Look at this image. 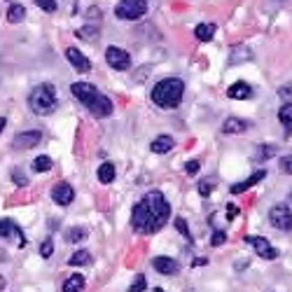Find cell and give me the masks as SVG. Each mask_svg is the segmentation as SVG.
<instances>
[{
  "mask_svg": "<svg viewBox=\"0 0 292 292\" xmlns=\"http://www.w3.org/2000/svg\"><path fill=\"white\" fill-rule=\"evenodd\" d=\"M89 259H91V255H89V250H78V253H72L70 255V262L72 266H84V264H89Z\"/></svg>",
  "mask_w": 292,
  "mask_h": 292,
  "instance_id": "cell-24",
  "label": "cell"
},
{
  "mask_svg": "<svg viewBox=\"0 0 292 292\" xmlns=\"http://www.w3.org/2000/svg\"><path fill=\"white\" fill-rule=\"evenodd\" d=\"M176 148V140H173L171 136H157L152 143H150V150L155 152V155H166V152H171V150Z\"/></svg>",
  "mask_w": 292,
  "mask_h": 292,
  "instance_id": "cell-14",
  "label": "cell"
},
{
  "mask_svg": "<svg viewBox=\"0 0 292 292\" xmlns=\"http://www.w3.org/2000/svg\"><path fill=\"white\" fill-rule=\"evenodd\" d=\"M185 96V82L178 78H166L152 87V101L159 108H178Z\"/></svg>",
  "mask_w": 292,
  "mask_h": 292,
  "instance_id": "cell-3",
  "label": "cell"
},
{
  "mask_svg": "<svg viewBox=\"0 0 292 292\" xmlns=\"http://www.w3.org/2000/svg\"><path fill=\"white\" fill-rule=\"evenodd\" d=\"M266 178V171L264 168H259V171H255L253 176L248 178V180H243V182H236V185H234L232 187V194H241V192H248L250 187H253V185H257V182H262Z\"/></svg>",
  "mask_w": 292,
  "mask_h": 292,
  "instance_id": "cell-15",
  "label": "cell"
},
{
  "mask_svg": "<svg viewBox=\"0 0 292 292\" xmlns=\"http://www.w3.org/2000/svg\"><path fill=\"white\" fill-rule=\"evenodd\" d=\"M35 5H38L40 10H44V12H56L59 3H56V0H35Z\"/></svg>",
  "mask_w": 292,
  "mask_h": 292,
  "instance_id": "cell-31",
  "label": "cell"
},
{
  "mask_svg": "<svg viewBox=\"0 0 292 292\" xmlns=\"http://www.w3.org/2000/svg\"><path fill=\"white\" fill-rule=\"evenodd\" d=\"M5 124H7V119H5V117H0V131L5 129Z\"/></svg>",
  "mask_w": 292,
  "mask_h": 292,
  "instance_id": "cell-41",
  "label": "cell"
},
{
  "mask_svg": "<svg viewBox=\"0 0 292 292\" xmlns=\"http://www.w3.org/2000/svg\"><path fill=\"white\" fill-rule=\"evenodd\" d=\"M227 96L234 101H243V99H250L253 96V87L248 82H234L232 87L227 89Z\"/></svg>",
  "mask_w": 292,
  "mask_h": 292,
  "instance_id": "cell-16",
  "label": "cell"
},
{
  "mask_svg": "<svg viewBox=\"0 0 292 292\" xmlns=\"http://www.w3.org/2000/svg\"><path fill=\"white\" fill-rule=\"evenodd\" d=\"M28 105H31V110L35 115H52L56 108V89L52 87L50 82H42L31 91L28 96Z\"/></svg>",
  "mask_w": 292,
  "mask_h": 292,
  "instance_id": "cell-4",
  "label": "cell"
},
{
  "mask_svg": "<svg viewBox=\"0 0 292 292\" xmlns=\"http://www.w3.org/2000/svg\"><path fill=\"white\" fill-rule=\"evenodd\" d=\"M66 59L70 61V66L78 72H89L91 70V61H89L80 50H75V47H68L66 50Z\"/></svg>",
  "mask_w": 292,
  "mask_h": 292,
  "instance_id": "cell-11",
  "label": "cell"
},
{
  "mask_svg": "<svg viewBox=\"0 0 292 292\" xmlns=\"http://www.w3.org/2000/svg\"><path fill=\"white\" fill-rule=\"evenodd\" d=\"M194 35H197V40H201V42H210L215 35V23H199V26L194 28Z\"/></svg>",
  "mask_w": 292,
  "mask_h": 292,
  "instance_id": "cell-19",
  "label": "cell"
},
{
  "mask_svg": "<svg viewBox=\"0 0 292 292\" xmlns=\"http://www.w3.org/2000/svg\"><path fill=\"white\" fill-rule=\"evenodd\" d=\"M66 241L68 243L87 241V229H82V227H70V229H66Z\"/></svg>",
  "mask_w": 292,
  "mask_h": 292,
  "instance_id": "cell-22",
  "label": "cell"
},
{
  "mask_svg": "<svg viewBox=\"0 0 292 292\" xmlns=\"http://www.w3.org/2000/svg\"><path fill=\"white\" fill-rule=\"evenodd\" d=\"M84 290V276L80 274H72L66 278V283H63V292H82Z\"/></svg>",
  "mask_w": 292,
  "mask_h": 292,
  "instance_id": "cell-18",
  "label": "cell"
},
{
  "mask_svg": "<svg viewBox=\"0 0 292 292\" xmlns=\"http://www.w3.org/2000/svg\"><path fill=\"white\" fill-rule=\"evenodd\" d=\"M246 243H248L250 248H253L262 259H276L278 257V250H276L269 243V238H264V236H246Z\"/></svg>",
  "mask_w": 292,
  "mask_h": 292,
  "instance_id": "cell-8",
  "label": "cell"
},
{
  "mask_svg": "<svg viewBox=\"0 0 292 292\" xmlns=\"http://www.w3.org/2000/svg\"><path fill=\"white\" fill-rule=\"evenodd\" d=\"M278 119L283 121V127H285V133L290 136V133H292V103H285V105L281 108V110H278Z\"/></svg>",
  "mask_w": 292,
  "mask_h": 292,
  "instance_id": "cell-21",
  "label": "cell"
},
{
  "mask_svg": "<svg viewBox=\"0 0 292 292\" xmlns=\"http://www.w3.org/2000/svg\"><path fill=\"white\" fill-rule=\"evenodd\" d=\"M152 266L164 276H176L178 271H180V264H178L173 257H166V255H159V257L152 259Z\"/></svg>",
  "mask_w": 292,
  "mask_h": 292,
  "instance_id": "cell-13",
  "label": "cell"
},
{
  "mask_svg": "<svg viewBox=\"0 0 292 292\" xmlns=\"http://www.w3.org/2000/svg\"><path fill=\"white\" fill-rule=\"evenodd\" d=\"M52 253H54V241H52V238H47V241L40 246V255L47 259V257H52Z\"/></svg>",
  "mask_w": 292,
  "mask_h": 292,
  "instance_id": "cell-32",
  "label": "cell"
},
{
  "mask_svg": "<svg viewBox=\"0 0 292 292\" xmlns=\"http://www.w3.org/2000/svg\"><path fill=\"white\" fill-rule=\"evenodd\" d=\"M171 217V206L166 197L157 189L148 192L131 210V225L138 234H155L168 222Z\"/></svg>",
  "mask_w": 292,
  "mask_h": 292,
  "instance_id": "cell-1",
  "label": "cell"
},
{
  "mask_svg": "<svg viewBox=\"0 0 292 292\" xmlns=\"http://www.w3.org/2000/svg\"><path fill=\"white\" fill-rule=\"evenodd\" d=\"M213 192V185H210V182H199V194H201V197H208V194Z\"/></svg>",
  "mask_w": 292,
  "mask_h": 292,
  "instance_id": "cell-35",
  "label": "cell"
},
{
  "mask_svg": "<svg viewBox=\"0 0 292 292\" xmlns=\"http://www.w3.org/2000/svg\"><path fill=\"white\" fill-rule=\"evenodd\" d=\"M50 168H52V159H50V157L42 155V157H38V159L33 161V171L35 173H47Z\"/></svg>",
  "mask_w": 292,
  "mask_h": 292,
  "instance_id": "cell-25",
  "label": "cell"
},
{
  "mask_svg": "<svg viewBox=\"0 0 292 292\" xmlns=\"http://www.w3.org/2000/svg\"><path fill=\"white\" fill-rule=\"evenodd\" d=\"M75 35L82 38V40H96V38H99V28H96V26H84V28H80Z\"/></svg>",
  "mask_w": 292,
  "mask_h": 292,
  "instance_id": "cell-26",
  "label": "cell"
},
{
  "mask_svg": "<svg viewBox=\"0 0 292 292\" xmlns=\"http://www.w3.org/2000/svg\"><path fill=\"white\" fill-rule=\"evenodd\" d=\"M23 17H26L23 5H10V10H7V21H10V23H19V21H23Z\"/></svg>",
  "mask_w": 292,
  "mask_h": 292,
  "instance_id": "cell-23",
  "label": "cell"
},
{
  "mask_svg": "<svg viewBox=\"0 0 292 292\" xmlns=\"http://www.w3.org/2000/svg\"><path fill=\"white\" fill-rule=\"evenodd\" d=\"M105 61L115 70H129L131 68V54L127 50H121V47H108L105 50Z\"/></svg>",
  "mask_w": 292,
  "mask_h": 292,
  "instance_id": "cell-7",
  "label": "cell"
},
{
  "mask_svg": "<svg viewBox=\"0 0 292 292\" xmlns=\"http://www.w3.org/2000/svg\"><path fill=\"white\" fill-rule=\"evenodd\" d=\"M236 213H238L236 206H232V204L227 206V217H229V220H234V217H236Z\"/></svg>",
  "mask_w": 292,
  "mask_h": 292,
  "instance_id": "cell-37",
  "label": "cell"
},
{
  "mask_svg": "<svg viewBox=\"0 0 292 292\" xmlns=\"http://www.w3.org/2000/svg\"><path fill=\"white\" fill-rule=\"evenodd\" d=\"M274 155H276L274 145H262V148H259V152H257V159L264 161V159H269V157H274Z\"/></svg>",
  "mask_w": 292,
  "mask_h": 292,
  "instance_id": "cell-30",
  "label": "cell"
},
{
  "mask_svg": "<svg viewBox=\"0 0 292 292\" xmlns=\"http://www.w3.org/2000/svg\"><path fill=\"white\" fill-rule=\"evenodd\" d=\"M173 225H176V229H178V232H180L185 238H187V241H192V234H189V227H187V222L182 220V217H176V220H173Z\"/></svg>",
  "mask_w": 292,
  "mask_h": 292,
  "instance_id": "cell-29",
  "label": "cell"
},
{
  "mask_svg": "<svg viewBox=\"0 0 292 292\" xmlns=\"http://www.w3.org/2000/svg\"><path fill=\"white\" fill-rule=\"evenodd\" d=\"M148 12V0H119L115 7V17L121 21H136L145 17Z\"/></svg>",
  "mask_w": 292,
  "mask_h": 292,
  "instance_id": "cell-5",
  "label": "cell"
},
{
  "mask_svg": "<svg viewBox=\"0 0 292 292\" xmlns=\"http://www.w3.org/2000/svg\"><path fill=\"white\" fill-rule=\"evenodd\" d=\"M278 94L285 96V99H292V87H281L278 89Z\"/></svg>",
  "mask_w": 292,
  "mask_h": 292,
  "instance_id": "cell-38",
  "label": "cell"
},
{
  "mask_svg": "<svg viewBox=\"0 0 292 292\" xmlns=\"http://www.w3.org/2000/svg\"><path fill=\"white\" fill-rule=\"evenodd\" d=\"M208 259H204V257H197V262H194V266H201V264H206Z\"/></svg>",
  "mask_w": 292,
  "mask_h": 292,
  "instance_id": "cell-39",
  "label": "cell"
},
{
  "mask_svg": "<svg viewBox=\"0 0 292 292\" xmlns=\"http://www.w3.org/2000/svg\"><path fill=\"white\" fill-rule=\"evenodd\" d=\"M210 243H213L215 248H220L222 243H227V234H225V232H215L213 238H210Z\"/></svg>",
  "mask_w": 292,
  "mask_h": 292,
  "instance_id": "cell-33",
  "label": "cell"
},
{
  "mask_svg": "<svg viewBox=\"0 0 292 292\" xmlns=\"http://www.w3.org/2000/svg\"><path fill=\"white\" fill-rule=\"evenodd\" d=\"M269 222L278 232H290L292 229V210L285 204H278L269 210Z\"/></svg>",
  "mask_w": 292,
  "mask_h": 292,
  "instance_id": "cell-6",
  "label": "cell"
},
{
  "mask_svg": "<svg viewBox=\"0 0 292 292\" xmlns=\"http://www.w3.org/2000/svg\"><path fill=\"white\" fill-rule=\"evenodd\" d=\"M5 285H7V281H5V278H3V276H0V292L5 290Z\"/></svg>",
  "mask_w": 292,
  "mask_h": 292,
  "instance_id": "cell-40",
  "label": "cell"
},
{
  "mask_svg": "<svg viewBox=\"0 0 292 292\" xmlns=\"http://www.w3.org/2000/svg\"><path fill=\"white\" fill-rule=\"evenodd\" d=\"M115 176H117V171L110 161H105V164L99 166V180L103 182V185H110V182L115 180Z\"/></svg>",
  "mask_w": 292,
  "mask_h": 292,
  "instance_id": "cell-20",
  "label": "cell"
},
{
  "mask_svg": "<svg viewBox=\"0 0 292 292\" xmlns=\"http://www.w3.org/2000/svg\"><path fill=\"white\" fill-rule=\"evenodd\" d=\"M248 121L246 119H238V117H227L225 124H222V131L225 133H243V131H248Z\"/></svg>",
  "mask_w": 292,
  "mask_h": 292,
  "instance_id": "cell-17",
  "label": "cell"
},
{
  "mask_svg": "<svg viewBox=\"0 0 292 292\" xmlns=\"http://www.w3.org/2000/svg\"><path fill=\"white\" fill-rule=\"evenodd\" d=\"M155 292H164V290H161V287H155Z\"/></svg>",
  "mask_w": 292,
  "mask_h": 292,
  "instance_id": "cell-42",
  "label": "cell"
},
{
  "mask_svg": "<svg viewBox=\"0 0 292 292\" xmlns=\"http://www.w3.org/2000/svg\"><path fill=\"white\" fill-rule=\"evenodd\" d=\"M281 171L287 173V176H292V157H283L281 159Z\"/></svg>",
  "mask_w": 292,
  "mask_h": 292,
  "instance_id": "cell-34",
  "label": "cell"
},
{
  "mask_svg": "<svg viewBox=\"0 0 292 292\" xmlns=\"http://www.w3.org/2000/svg\"><path fill=\"white\" fill-rule=\"evenodd\" d=\"M0 238H10V241L17 243L19 248L26 246V236H23V232L19 229L17 222H12V220H0Z\"/></svg>",
  "mask_w": 292,
  "mask_h": 292,
  "instance_id": "cell-9",
  "label": "cell"
},
{
  "mask_svg": "<svg viewBox=\"0 0 292 292\" xmlns=\"http://www.w3.org/2000/svg\"><path fill=\"white\" fill-rule=\"evenodd\" d=\"M145 287H148V281H145V276H136V278H133V283L129 285L127 292H145Z\"/></svg>",
  "mask_w": 292,
  "mask_h": 292,
  "instance_id": "cell-27",
  "label": "cell"
},
{
  "mask_svg": "<svg viewBox=\"0 0 292 292\" xmlns=\"http://www.w3.org/2000/svg\"><path fill=\"white\" fill-rule=\"evenodd\" d=\"M52 199H54L59 206H68L72 204V199H75V189L68 185V182H59L52 187Z\"/></svg>",
  "mask_w": 292,
  "mask_h": 292,
  "instance_id": "cell-12",
  "label": "cell"
},
{
  "mask_svg": "<svg viewBox=\"0 0 292 292\" xmlns=\"http://www.w3.org/2000/svg\"><path fill=\"white\" fill-rule=\"evenodd\" d=\"M185 171L189 173V176H194V173H199V161H187V164H185Z\"/></svg>",
  "mask_w": 292,
  "mask_h": 292,
  "instance_id": "cell-36",
  "label": "cell"
},
{
  "mask_svg": "<svg viewBox=\"0 0 292 292\" xmlns=\"http://www.w3.org/2000/svg\"><path fill=\"white\" fill-rule=\"evenodd\" d=\"M42 140V133L40 131H21L14 136L12 140V148L17 150H31V148H38V143Z\"/></svg>",
  "mask_w": 292,
  "mask_h": 292,
  "instance_id": "cell-10",
  "label": "cell"
},
{
  "mask_svg": "<svg viewBox=\"0 0 292 292\" xmlns=\"http://www.w3.org/2000/svg\"><path fill=\"white\" fill-rule=\"evenodd\" d=\"M70 91H72V96H75V99H78L94 117H110L112 110H115L112 101L108 99L105 94H101L94 84L75 82V84H70Z\"/></svg>",
  "mask_w": 292,
  "mask_h": 292,
  "instance_id": "cell-2",
  "label": "cell"
},
{
  "mask_svg": "<svg viewBox=\"0 0 292 292\" xmlns=\"http://www.w3.org/2000/svg\"><path fill=\"white\" fill-rule=\"evenodd\" d=\"M12 182H14V185H19V187H26V185H28L26 173H23L21 168H14V171H12Z\"/></svg>",
  "mask_w": 292,
  "mask_h": 292,
  "instance_id": "cell-28",
  "label": "cell"
}]
</instances>
